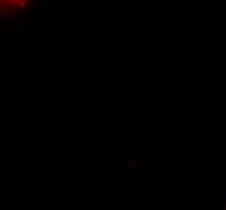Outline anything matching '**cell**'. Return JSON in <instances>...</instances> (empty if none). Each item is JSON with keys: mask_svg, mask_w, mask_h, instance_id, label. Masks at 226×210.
Instances as JSON below:
<instances>
[{"mask_svg": "<svg viewBox=\"0 0 226 210\" xmlns=\"http://www.w3.org/2000/svg\"><path fill=\"white\" fill-rule=\"evenodd\" d=\"M2 16H5V18H15V16H16V10H15V8H5V10L2 11Z\"/></svg>", "mask_w": 226, "mask_h": 210, "instance_id": "obj_1", "label": "cell"}, {"mask_svg": "<svg viewBox=\"0 0 226 210\" xmlns=\"http://www.w3.org/2000/svg\"><path fill=\"white\" fill-rule=\"evenodd\" d=\"M28 7V0H20V2H18V8H21V10H23V8H26Z\"/></svg>", "mask_w": 226, "mask_h": 210, "instance_id": "obj_2", "label": "cell"}, {"mask_svg": "<svg viewBox=\"0 0 226 210\" xmlns=\"http://www.w3.org/2000/svg\"><path fill=\"white\" fill-rule=\"evenodd\" d=\"M16 29H18V31H16V34H21V32H23V24H16Z\"/></svg>", "mask_w": 226, "mask_h": 210, "instance_id": "obj_3", "label": "cell"}, {"mask_svg": "<svg viewBox=\"0 0 226 210\" xmlns=\"http://www.w3.org/2000/svg\"><path fill=\"white\" fill-rule=\"evenodd\" d=\"M37 3H39V7H40V5H42V0H37Z\"/></svg>", "mask_w": 226, "mask_h": 210, "instance_id": "obj_4", "label": "cell"}, {"mask_svg": "<svg viewBox=\"0 0 226 210\" xmlns=\"http://www.w3.org/2000/svg\"><path fill=\"white\" fill-rule=\"evenodd\" d=\"M5 3V0H0V5H3Z\"/></svg>", "mask_w": 226, "mask_h": 210, "instance_id": "obj_5", "label": "cell"}]
</instances>
